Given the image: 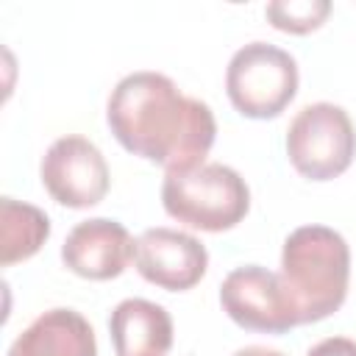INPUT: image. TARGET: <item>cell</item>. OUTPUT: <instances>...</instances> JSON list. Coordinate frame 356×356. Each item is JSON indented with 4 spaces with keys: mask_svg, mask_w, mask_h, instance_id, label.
I'll return each instance as SVG.
<instances>
[{
    "mask_svg": "<svg viewBox=\"0 0 356 356\" xmlns=\"http://www.w3.org/2000/svg\"><path fill=\"white\" fill-rule=\"evenodd\" d=\"M106 122L128 153L164 167V172H189L206 164L217 136L211 108L186 97L172 78L150 70L131 72L111 89Z\"/></svg>",
    "mask_w": 356,
    "mask_h": 356,
    "instance_id": "obj_1",
    "label": "cell"
},
{
    "mask_svg": "<svg viewBox=\"0 0 356 356\" xmlns=\"http://www.w3.org/2000/svg\"><path fill=\"white\" fill-rule=\"evenodd\" d=\"M117 356H164L172 348V317L145 298H125L108 317Z\"/></svg>",
    "mask_w": 356,
    "mask_h": 356,
    "instance_id": "obj_10",
    "label": "cell"
},
{
    "mask_svg": "<svg viewBox=\"0 0 356 356\" xmlns=\"http://www.w3.org/2000/svg\"><path fill=\"white\" fill-rule=\"evenodd\" d=\"M50 236V220L42 209L3 197L0 200V264L11 267L39 253Z\"/></svg>",
    "mask_w": 356,
    "mask_h": 356,
    "instance_id": "obj_12",
    "label": "cell"
},
{
    "mask_svg": "<svg viewBox=\"0 0 356 356\" xmlns=\"http://www.w3.org/2000/svg\"><path fill=\"white\" fill-rule=\"evenodd\" d=\"M161 206L181 225L220 234L239 225L250 209L245 178L220 161H206L189 172H167Z\"/></svg>",
    "mask_w": 356,
    "mask_h": 356,
    "instance_id": "obj_3",
    "label": "cell"
},
{
    "mask_svg": "<svg viewBox=\"0 0 356 356\" xmlns=\"http://www.w3.org/2000/svg\"><path fill=\"white\" fill-rule=\"evenodd\" d=\"M350 248L328 225H300L284 239L281 281L289 289L300 325L339 312L348 295Z\"/></svg>",
    "mask_w": 356,
    "mask_h": 356,
    "instance_id": "obj_2",
    "label": "cell"
},
{
    "mask_svg": "<svg viewBox=\"0 0 356 356\" xmlns=\"http://www.w3.org/2000/svg\"><path fill=\"white\" fill-rule=\"evenodd\" d=\"M286 156L309 181L339 178L356 156V128L342 106L309 103L286 128Z\"/></svg>",
    "mask_w": 356,
    "mask_h": 356,
    "instance_id": "obj_5",
    "label": "cell"
},
{
    "mask_svg": "<svg viewBox=\"0 0 356 356\" xmlns=\"http://www.w3.org/2000/svg\"><path fill=\"white\" fill-rule=\"evenodd\" d=\"M47 195L67 209L97 206L108 192V164L95 142L70 134L56 139L39 164Z\"/></svg>",
    "mask_w": 356,
    "mask_h": 356,
    "instance_id": "obj_7",
    "label": "cell"
},
{
    "mask_svg": "<svg viewBox=\"0 0 356 356\" xmlns=\"http://www.w3.org/2000/svg\"><path fill=\"white\" fill-rule=\"evenodd\" d=\"M134 264L147 284L167 292H186L206 275L209 250L197 236L186 231L156 225L139 234Z\"/></svg>",
    "mask_w": 356,
    "mask_h": 356,
    "instance_id": "obj_8",
    "label": "cell"
},
{
    "mask_svg": "<svg viewBox=\"0 0 356 356\" xmlns=\"http://www.w3.org/2000/svg\"><path fill=\"white\" fill-rule=\"evenodd\" d=\"M306 356H356V339L348 337H328L309 348Z\"/></svg>",
    "mask_w": 356,
    "mask_h": 356,
    "instance_id": "obj_14",
    "label": "cell"
},
{
    "mask_svg": "<svg viewBox=\"0 0 356 356\" xmlns=\"http://www.w3.org/2000/svg\"><path fill=\"white\" fill-rule=\"evenodd\" d=\"M225 92L242 117L273 120L298 95V64L275 44L250 42L231 56Z\"/></svg>",
    "mask_w": 356,
    "mask_h": 356,
    "instance_id": "obj_4",
    "label": "cell"
},
{
    "mask_svg": "<svg viewBox=\"0 0 356 356\" xmlns=\"http://www.w3.org/2000/svg\"><path fill=\"white\" fill-rule=\"evenodd\" d=\"M220 303L222 312L245 331L284 334L300 325L298 306L284 286L281 273H273L261 264L231 270L220 284Z\"/></svg>",
    "mask_w": 356,
    "mask_h": 356,
    "instance_id": "obj_6",
    "label": "cell"
},
{
    "mask_svg": "<svg viewBox=\"0 0 356 356\" xmlns=\"http://www.w3.org/2000/svg\"><path fill=\"white\" fill-rule=\"evenodd\" d=\"M234 356H286L275 348H264V345H248V348H239Z\"/></svg>",
    "mask_w": 356,
    "mask_h": 356,
    "instance_id": "obj_15",
    "label": "cell"
},
{
    "mask_svg": "<svg viewBox=\"0 0 356 356\" xmlns=\"http://www.w3.org/2000/svg\"><path fill=\"white\" fill-rule=\"evenodd\" d=\"M267 22L284 33H312L331 14L328 0H273L264 8Z\"/></svg>",
    "mask_w": 356,
    "mask_h": 356,
    "instance_id": "obj_13",
    "label": "cell"
},
{
    "mask_svg": "<svg viewBox=\"0 0 356 356\" xmlns=\"http://www.w3.org/2000/svg\"><path fill=\"white\" fill-rule=\"evenodd\" d=\"M134 248L136 242L122 222L108 217H92L78 222L67 234L61 245V261L81 278L108 281L125 273L134 259Z\"/></svg>",
    "mask_w": 356,
    "mask_h": 356,
    "instance_id": "obj_9",
    "label": "cell"
},
{
    "mask_svg": "<svg viewBox=\"0 0 356 356\" xmlns=\"http://www.w3.org/2000/svg\"><path fill=\"white\" fill-rule=\"evenodd\" d=\"M8 356H97V342L81 312L50 309L11 342Z\"/></svg>",
    "mask_w": 356,
    "mask_h": 356,
    "instance_id": "obj_11",
    "label": "cell"
}]
</instances>
